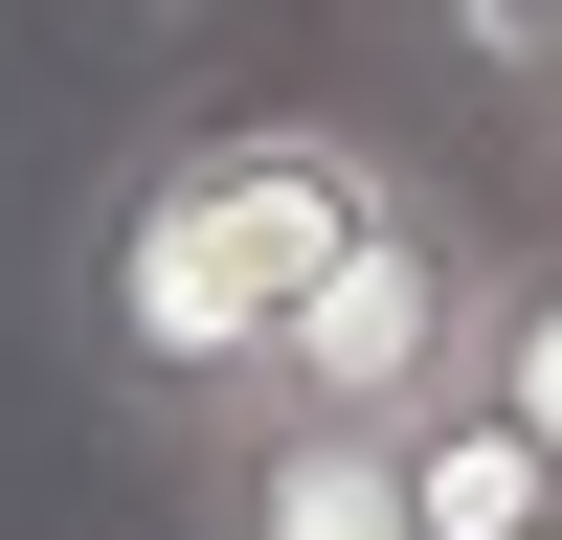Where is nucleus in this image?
<instances>
[{"instance_id":"nucleus-1","label":"nucleus","mask_w":562,"mask_h":540,"mask_svg":"<svg viewBox=\"0 0 562 540\" xmlns=\"http://www.w3.org/2000/svg\"><path fill=\"white\" fill-rule=\"evenodd\" d=\"M383 203H405L383 113H180L158 158H113V203H90V248H68V360L158 450H203Z\"/></svg>"},{"instance_id":"nucleus-2","label":"nucleus","mask_w":562,"mask_h":540,"mask_svg":"<svg viewBox=\"0 0 562 540\" xmlns=\"http://www.w3.org/2000/svg\"><path fill=\"white\" fill-rule=\"evenodd\" d=\"M495 248H518V225H473L450 180H405V203L315 270V315L270 338V383L225 405V428H428V405L473 383V338H495Z\"/></svg>"},{"instance_id":"nucleus-3","label":"nucleus","mask_w":562,"mask_h":540,"mask_svg":"<svg viewBox=\"0 0 562 540\" xmlns=\"http://www.w3.org/2000/svg\"><path fill=\"white\" fill-rule=\"evenodd\" d=\"M180 540H428L383 428H203L180 450Z\"/></svg>"},{"instance_id":"nucleus-4","label":"nucleus","mask_w":562,"mask_h":540,"mask_svg":"<svg viewBox=\"0 0 562 540\" xmlns=\"http://www.w3.org/2000/svg\"><path fill=\"white\" fill-rule=\"evenodd\" d=\"M383 450H405V518H428V540H562V450L495 383H450L428 428H383Z\"/></svg>"},{"instance_id":"nucleus-5","label":"nucleus","mask_w":562,"mask_h":540,"mask_svg":"<svg viewBox=\"0 0 562 540\" xmlns=\"http://www.w3.org/2000/svg\"><path fill=\"white\" fill-rule=\"evenodd\" d=\"M473 383L562 450V225H518V248H495V338H473Z\"/></svg>"},{"instance_id":"nucleus-6","label":"nucleus","mask_w":562,"mask_h":540,"mask_svg":"<svg viewBox=\"0 0 562 540\" xmlns=\"http://www.w3.org/2000/svg\"><path fill=\"white\" fill-rule=\"evenodd\" d=\"M428 23H450V45H495V90L540 68V0H428Z\"/></svg>"},{"instance_id":"nucleus-7","label":"nucleus","mask_w":562,"mask_h":540,"mask_svg":"<svg viewBox=\"0 0 562 540\" xmlns=\"http://www.w3.org/2000/svg\"><path fill=\"white\" fill-rule=\"evenodd\" d=\"M518 113H540V158H562V0H540V68H518Z\"/></svg>"},{"instance_id":"nucleus-8","label":"nucleus","mask_w":562,"mask_h":540,"mask_svg":"<svg viewBox=\"0 0 562 540\" xmlns=\"http://www.w3.org/2000/svg\"><path fill=\"white\" fill-rule=\"evenodd\" d=\"M135 23H203V0H135Z\"/></svg>"}]
</instances>
